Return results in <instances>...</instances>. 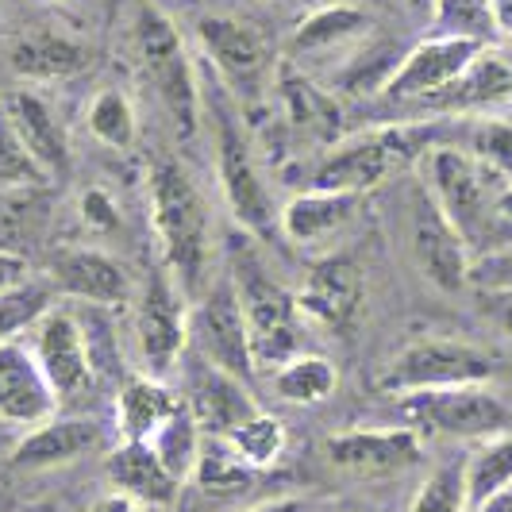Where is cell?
<instances>
[{"mask_svg": "<svg viewBox=\"0 0 512 512\" xmlns=\"http://www.w3.org/2000/svg\"><path fill=\"white\" fill-rule=\"evenodd\" d=\"M54 289L47 282H24L0 293V347L16 343L20 332H31L51 312Z\"/></svg>", "mask_w": 512, "mask_h": 512, "instance_id": "cell-35", "label": "cell"}, {"mask_svg": "<svg viewBox=\"0 0 512 512\" xmlns=\"http://www.w3.org/2000/svg\"><path fill=\"white\" fill-rule=\"evenodd\" d=\"M85 124L93 131V139H101L112 151L135 147V135H139V120L124 89H101L85 108Z\"/></svg>", "mask_w": 512, "mask_h": 512, "instance_id": "cell-33", "label": "cell"}, {"mask_svg": "<svg viewBox=\"0 0 512 512\" xmlns=\"http://www.w3.org/2000/svg\"><path fill=\"white\" fill-rule=\"evenodd\" d=\"M512 97V51L501 47H482V54L470 62V70L447 85L443 93L428 97V108L439 112H474V108H489L497 101Z\"/></svg>", "mask_w": 512, "mask_h": 512, "instance_id": "cell-25", "label": "cell"}, {"mask_svg": "<svg viewBox=\"0 0 512 512\" xmlns=\"http://www.w3.org/2000/svg\"><path fill=\"white\" fill-rule=\"evenodd\" d=\"M89 512H147V505L131 501L128 493H108V497H101Z\"/></svg>", "mask_w": 512, "mask_h": 512, "instance_id": "cell-45", "label": "cell"}, {"mask_svg": "<svg viewBox=\"0 0 512 512\" xmlns=\"http://www.w3.org/2000/svg\"><path fill=\"white\" fill-rule=\"evenodd\" d=\"M251 512H308L305 501H297V497H282V501H266V505H258Z\"/></svg>", "mask_w": 512, "mask_h": 512, "instance_id": "cell-47", "label": "cell"}, {"mask_svg": "<svg viewBox=\"0 0 512 512\" xmlns=\"http://www.w3.org/2000/svg\"><path fill=\"white\" fill-rule=\"evenodd\" d=\"M8 185H47L43 170L27 158V151L20 147L12 124L4 120V108H0V189Z\"/></svg>", "mask_w": 512, "mask_h": 512, "instance_id": "cell-40", "label": "cell"}, {"mask_svg": "<svg viewBox=\"0 0 512 512\" xmlns=\"http://www.w3.org/2000/svg\"><path fill=\"white\" fill-rule=\"evenodd\" d=\"M0 108H4V120L12 124L27 158L43 170V178H66L74 158H70V143H66V131L58 124L51 101H43L35 89H16L0 101Z\"/></svg>", "mask_w": 512, "mask_h": 512, "instance_id": "cell-16", "label": "cell"}, {"mask_svg": "<svg viewBox=\"0 0 512 512\" xmlns=\"http://www.w3.org/2000/svg\"><path fill=\"white\" fill-rule=\"evenodd\" d=\"M51 220L47 185H8L0 189V251L27 255L24 247L39 243Z\"/></svg>", "mask_w": 512, "mask_h": 512, "instance_id": "cell-28", "label": "cell"}, {"mask_svg": "<svg viewBox=\"0 0 512 512\" xmlns=\"http://www.w3.org/2000/svg\"><path fill=\"white\" fill-rule=\"evenodd\" d=\"M216 174H220V189L228 201L231 216L255 235H270L278 228V208L266 189V181L258 174L251 143L243 139V128L235 124L228 108H216Z\"/></svg>", "mask_w": 512, "mask_h": 512, "instance_id": "cell-9", "label": "cell"}, {"mask_svg": "<svg viewBox=\"0 0 512 512\" xmlns=\"http://www.w3.org/2000/svg\"><path fill=\"white\" fill-rule=\"evenodd\" d=\"M409 512H470V505H466V459L439 466L436 474L416 489Z\"/></svg>", "mask_w": 512, "mask_h": 512, "instance_id": "cell-38", "label": "cell"}, {"mask_svg": "<svg viewBox=\"0 0 512 512\" xmlns=\"http://www.w3.org/2000/svg\"><path fill=\"white\" fill-rule=\"evenodd\" d=\"M178 393L162 378L151 374H135L124 382L120 397H116V424H120V436L124 439H151L174 412L181 409Z\"/></svg>", "mask_w": 512, "mask_h": 512, "instance_id": "cell-26", "label": "cell"}, {"mask_svg": "<svg viewBox=\"0 0 512 512\" xmlns=\"http://www.w3.org/2000/svg\"><path fill=\"white\" fill-rule=\"evenodd\" d=\"M143 443H151L154 455L162 459V466L178 478V482H189L193 478V470H197V459H201V447H205V432H201V424L193 420V412L189 405H181L151 439H143Z\"/></svg>", "mask_w": 512, "mask_h": 512, "instance_id": "cell-31", "label": "cell"}, {"mask_svg": "<svg viewBox=\"0 0 512 512\" xmlns=\"http://www.w3.org/2000/svg\"><path fill=\"white\" fill-rule=\"evenodd\" d=\"M474 512H512V486L509 489H501L497 497H489L482 509H474Z\"/></svg>", "mask_w": 512, "mask_h": 512, "instance_id": "cell-48", "label": "cell"}, {"mask_svg": "<svg viewBox=\"0 0 512 512\" xmlns=\"http://www.w3.org/2000/svg\"><path fill=\"white\" fill-rule=\"evenodd\" d=\"M335 382H339V374L332 362L324 355H305V351L285 362L282 370H274V389L289 405H320L335 389Z\"/></svg>", "mask_w": 512, "mask_h": 512, "instance_id": "cell-32", "label": "cell"}, {"mask_svg": "<svg viewBox=\"0 0 512 512\" xmlns=\"http://www.w3.org/2000/svg\"><path fill=\"white\" fill-rule=\"evenodd\" d=\"M470 282L482 285V293H512V247L493 251L486 258H474Z\"/></svg>", "mask_w": 512, "mask_h": 512, "instance_id": "cell-41", "label": "cell"}, {"mask_svg": "<svg viewBox=\"0 0 512 512\" xmlns=\"http://www.w3.org/2000/svg\"><path fill=\"white\" fill-rule=\"evenodd\" d=\"M255 470L231 451L224 439H212L201 447V459L193 470V482L205 489V493H239V489L251 486Z\"/></svg>", "mask_w": 512, "mask_h": 512, "instance_id": "cell-36", "label": "cell"}, {"mask_svg": "<svg viewBox=\"0 0 512 512\" xmlns=\"http://www.w3.org/2000/svg\"><path fill=\"white\" fill-rule=\"evenodd\" d=\"M401 420L412 432L447 439H493L512 432V409L489 385H455V389H424L397 401Z\"/></svg>", "mask_w": 512, "mask_h": 512, "instance_id": "cell-6", "label": "cell"}, {"mask_svg": "<svg viewBox=\"0 0 512 512\" xmlns=\"http://www.w3.org/2000/svg\"><path fill=\"white\" fill-rule=\"evenodd\" d=\"M301 316L328 328V332H347L362 312V297H366V278L362 266L351 255H332L312 266L305 285L293 293Z\"/></svg>", "mask_w": 512, "mask_h": 512, "instance_id": "cell-15", "label": "cell"}, {"mask_svg": "<svg viewBox=\"0 0 512 512\" xmlns=\"http://www.w3.org/2000/svg\"><path fill=\"white\" fill-rule=\"evenodd\" d=\"M135 51L143 62V74L154 85L162 108L170 112L174 128L189 139L201 128V85H197V70L193 58L181 43L178 27L170 16H162L158 8L143 4L135 12Z\"/></svg>", "mask_w": 512, "mask_h": 512, "instance_id": "cell-4", "label": "cell"}, {"mask_svg": "<svg viewBox=\"0 0 512 512\" xmlns=\"http://www.w3.org/2000/svg\"><path fill=\"white\" fill-rule=\"evenodd\" d=\"M432 24H436V35H462L474 43H489L497 35L489 0H436Z\"/></svg>", "mask_w": 512, "mask_h": 512, "instance_id": "cell-37", "label": "cell"}, {"mask_svg": "<svg viewBox=\"0 0 512 512\" xmlns=\"http://www.w3.org/2000/svg\"><path fill=\"white\" fill-rule=\"evenodd\" d=\"M497 378V359L462 339H416L397 351L378 389L385 393H424V389H455V385H489Z\"/></svg>", "mask_w": 512, "mask_h": 512, "instance_id": "cell-7", "label": "cell"}, {"mask_svg": "<svg viewBox=\"0 0 512 512\" xmlns=\"http://www.w3.org/2000/svg\"><path fill=\"white\" fill-rule=\"evenodd\" d=\"M489 16H493V31L512 43V0H489Z\"/></svg>", "mask_w": 512, "mask_h": 512, "instance_id": "cell-46", "label": "cell"}, {"mask_svg": "<svg viewBox=\"0 0 512 512\" xmlns=\"http://www.w3.org/2000/svg\"><path fill=\"white\" fill-rule=\"evenodd\" d=\"M51 285L89 305H128L131 274L124 262L97 247H66L51 258Z\"/></svg>", "mask_w": 512, "mask_h": 512, "instance_id": "cell-19", "label": "cell"}, {"mask_svg": "<svg viewBox=\"0 0 512 512\" xmlns=\"http://www.w3.org/2000/svg\"><path fill=\"white\" fill-rule=\"evenodd\" d=\"M512 486V432L482 439L474 455L466 459V505L470 512L482 509L489 497Z\"/></svg>", "mask_w": 512, "mask_h": 512, "instance_id": "cell-30", "label": "cell"}, {"mask_svg": "<svg viewBox=\"0 0 512 512\" xmlns=\"http://www.w3.org/2000/svg\"><path fill=\"white\" fill-rule=\"evenodd\" d=\"M197 43L205 58L216 66L220 81L239 97H258L266 81L274 77V51L251 24L231 16H205L197 20Z\"/></svg>", "mask_w": 512, "mask_h": 512, "instance_id": "cell-11", "label": "cell"}, {"mask_svg": "<svg viewBox=\"0 0 512 512\" xmlns=\"http://www.w3.org/2000/svg\"><path fill=\"white\" fill-rule=\"evenodd\" d=\"M409 243L432 285L447 289V293H459L470 285L474 255H470L466 239L455 231V224L443 216V208L436 205V197L428 193L424 181H416L409 193Z\"/></svg>", "mask_w": 512, "mask_h": 512, "instance_id": "cell-10", "label": "cell"}, {"mask_svg": "<svg viewBox=\"0 0 512 512\" xmlns=\"http://www.w3.org/2000/svg\"><path fill=\"white\" fill-rule=\"evenodd\" d=\"M189 412L201 424V432L212 439H228L243 420H251L255 412H262L251 397L247 382L224 374L220 366L197 359L189 366Z\"/></svg>", "mask_w": 512, "mask_h": 512, "instance_id": "cell-18", "label": "cell"}, {"mask_svg": "<svg viewBox=\"0 0 512 512\" xmlns=\"http://www.w3.org/2000/svg\"><path fill=\"white\" fill-rule=\"evenodd\" d=\"M436 124H385V128L351 135L339 143L312 174V189H335V193H359L366 197L393 174L424 162V154L439 147Z\"/></svg>", "mask_w": 512, "mask_h": 512, "instance_id": "cell-3", "label": "cell"}, {"mask_svg": "<svg viewBox=\"0 0 512 512\" xmlns=\"http://www.w3.org/2000/svg\"><path fill=\"white\" fill-rule=\"evenodd\" d=\"M231 451L247 462L251 470H266L285 455V424L270 412H255L251 420H243L228 439Z\"/></svg>", "mask_w": 512, "mask_h": 512, "instance_id": "cell-34", "label": "cell"}, {"mask_svg": "<svg viewBox=\"0 0 512 512\" xmlns=\"http://www.w3.org/2000/svg\"><path fill=\"white\" fill-rule=\"evenodd\" d=\"M31 355L39 362V370L47 374L58 401H74L77 393H85L93 385L89 339H85V328L77 324V316L66 308H51L31 328Z\"/></svg>", "mask_w": 512, "mask_h": 512, "instance_id": "cell-14", "label": "cell"}, {"mask_svg": "<svg viewBox=\"0 0 512 512\" xmlns=\"http://www.w3.org/2000/svg\"><path fill=\"white\" fill-rule=\"evenodd\" d=\"M101 443V428L93 420H47L39 428H27V436L12 447V466L20 470H51V466H66V462L89 455Z\"/></svg>", "mask_w": 512, "mask_h": 512, "instance_id": "cell-24", "label": "cell"}, {"mask_svg": "<svg viewBox=\"0 0 512 512\" xmlns=\"http://www.w3.org/2000/svg\"><path fill=\"white\" fill-rule=\"evenodd\" d=\"M181 285L170 278V270L154 274L143 301L135 308V339L139 355L147 362L151 378H166L178 366L181 351L189 343V308H185Z\"/></svg>", "mask_w": 512, "mask_h": 512, "instance_id": "cell-13", "label": "cell"}, {"mask_svg": "<svg viewBox=\"0 0 512 512\" xmlns=\"http://www.w3.org/2000/svg\"><path fill=\"white\" fill-rule=\"evenodd\" d=\"M362 208L359 193H335V189H308L297 193L289 205L278 212V228L285 231V239H293L297 247H312L335 239L343 228L355 224Z\"/></svg>", "mask_w": 512, "mask_h": 512, "instance_id": "cell-22", "label": "cell"}, {"mask_svg": "<svg viewBox=\"0 0 512 512\" xmlns=\"http://www.w3.org/2000/svg\"><path fill=\"white\" fill-rule=\"evenodd\" d=\"M93 51L62 31H31L8 47V66L24 81H70L89 70Z\"/></svg>", "mask_w": 512, "mask_h": 512, "instance_id": "cell-23", "label": "cell"}, {"mask_svg": "<svg viewBox=\"0 0 512 512\" xmlns=\"http://www.w3.org/2000/svg\"><path fill=\"white\" fill-rule=\"evenodd\" d=\"M81 220L89 231H116L120 228V208L104 189H85L81 193Z\"/></svg>", "mask_w": 512, "mask_h": 512, "instance_id": "cell-42", "label": "cell"}, {"mask_svg": "<svg viewBox=\"0 0 512 512\" xmlns=\"http://www.w3.org/2000/svg\"><path fill=\"white\" fill-rule=\"evenodd\" d=\"M231 278H235L243 316H247L255 370H282L285 362L301 355V320L305 316L297 308V297L274 282L255 258H243Z\"/></svg>", "mask_w": 512, "mask_h": 512, "instance_id": "cell-5", "label": "cell"}, {"mask_svg": "<svg viewBox=\"0 0 512 512\" xmlns=\"http://www.w3.org/2000/svg\"><path fill=\"white\" fill-rule=\"evenodd\" d=\"M189 343L197 347V355L212 366H220L224 374L251 382L258 370L251 359V339H247V316L235 278L224 282H208L205 293L189 308Z\"/></svg>", "mask_w": 512, "mask_h": 512, "instance_id": "cell-8", "label": "cell"}, {"mask_svg": "<svg viewBox=\"0 0 512 512\" xmlns=\"http://www.w3.org/2000/svg\"><path fill=\"white\" fill-rule=\"evenodd\" d=\"M466 151L474 154V158H482L486 166H493L497 174L512 178V124H505V120H482V124H474Z\"/></svg>", "mask_w": 512, "mask_h": 512, "instance_id": "cell-39", "label": "cell"}, {"mask_svg": "<svg viewBox=\"0 0 512 512\" xmlns=\"http://www.w3.org/2000/svg\"><path fill=\"white\" fill-rule=\"evenodd\" d=\"M370 27V16L355 8V4H328V8H316L312 16H305L293 39H289V51L293 54H320L332 51V47H343L351 39L366 35Z\"/></svg>", "mask_w": 512, "mask_h": 512, "instance_id": "cell-29", "label": "cell"}, {"mask_svg": "<svg viewBox=\"0 0 512 512\" xmlns=\"http://www.w3.org/2000/svg\"><path fill=\"white\" fill-rule=\"evenodd\" d=\"M54 409H58V393L39 370L31 347L4 343L0 347V420L20 428H39L54 420Z\"/></svg>", "mask_w": 512, "mask_h": 512, "instance_id": "cell-20", "label": "cell"}, {"mask_svg": "<svg viewBox=\"0 0 512 512\" xmlns=\"http://www.w3.org/2000/svg\"><path fill=\"white\" fill-rule=\"evenodd\" d=\"M31 282V266L27 255H12V251H0V293L4 289H16V285Z\"/></svg>", "mask_w": 512, "mask_h": 512, "instance_id": "cell-43", "label": "cell"}, {"mask_svg": "<svg viewBox=\"0 0 512 512\" xmlns=\"http://www.w3.org/2000/svg\"><path fill=\"white\" fill-rule=\"evenodd\" d=\"M147 189H151V220L162 243L166 270L181 285V293L197 301L208 285V255H212V216L205 197L170 158H158L151 166Z\"/></svg>", "mask_w": 512, "mask_h": 512, "instance_id": "cell-2", "label": "cell"}, {"mask_svg": "<svg viewBox=\"0 0 512 512\" xmlns=\"http://www.w3.org/2000/svg\"><path fill=\"white\" fill-rule=\"evenodd\" d=\"M482 47L489 43H474L462 35H432L393 66V74L382 85V97L393 104H424L447 85H455L470 70V62L482 54Z\"/></svg>", "mask_w": 512, "mask_h": 512, "instance_id": "cell-12", "label": "cell"}, {"mask_svg": "<svg viewBox=\"0 0 512 512\" xmlns=\"http://www.w3.org/2000/svg\"><path fill=\"white\" fill-rule=\"evenodd\" d=\"M482 301H486V316L501 328L505 335H512V293H482Z\"/></svg>", "mask_w": 512, "mask_h": 512, "instance_id": "cell-44", "label": "cell"}, {"mask_svg": "<svg viewBox=\"0 0 512 512\" xmlns=\"http://www.w3.org/2000/svg\"><path fill=\"white\" fill-rule=\"evenodd\" d=\"M412 12H420V16H432L436 12V0H405Z\"/></svg>", "mask_w": 512, "mask_h": 512, "instance_id": "cell-49", "label": "cell"}, {"mask_svg": "<svg viewBox=\"0 0 512 512\" xmlns=\"http://www.w3.org/2000/svg\"><path fill=\"white\" fill-rule=\"evenodd\" d=\"M420 166H424L428 193L466 239L470 255L486 258L493 251L512 247V235L501 228V216H497V201L509 185L505 174H497L466 147H443V143L424 154Z\"/></svg>", "mask_w": 512, "mask_h": 512, "instance_id": "cell-1", "label": "cell"}, {"mask_svg": "<svg viewBox=\"0 0 512 512\" xmlns=\"http://www.w3.org/2000/svg\"><path fill=\"white\" fill-rule=\"evenodd\" d=\"M274 81H278V97H282L285 116L305 135H312V139H335L339 135L343 112H339L335 97H328L320 85H312L293 62H278Z\"/></svg>", "mask_w": 512, "mask_h": 512, "instance_id": "cell-27", "label": "cell"}, {"mask_svg": "<svg viewBox=\"0 0 512 512\" xmlns=\"http://www.w3.org/2000/svg\"><path fill=\"white\" fill-rule=\"evenodd\" d=\"M104 474L116 486V493H128L131 501L147 505V509H166L178 501L181 482L162 466L154 455L151 443L143 439H124L108 459H104Z\"/></svg>", "mask_w": 512, "mask_h": 512, "instance_id": "cell-21", "label": "cell"}, {"mask_svg": "<svg viewBox=\"0 0 512 512\" xmlns=\"http://www.w3.org/2000/svg\"><path fill=\"white\" fill-rule=\"evenodd\" d=\"M424 455V443L420 432L412 428H378V432H339L328 439V459L339 470H351V474H366V478H385V474H401L416 466Z\"/></svg>", "mask_w": 512, "mask_h": 512, "instance_id": "cell-17", "label": "cell"}]
</instances>
